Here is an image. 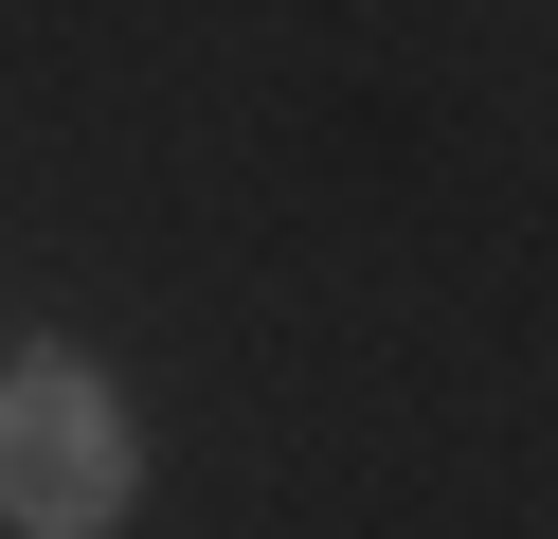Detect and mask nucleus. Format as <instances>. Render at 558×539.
<instances>
[{"instance_id": "nucleus-1", "label": "nucleus", "mask_w": 558, "mask_h": 539, "mask_svg": "<svg viewBox=\"0 0 558 539\" xmlns=\"http://www.w3.org/2000/svg\"><path fill=\"white\" fill-rule=\"evenodd\" d=\"M145 503V431L90 359H19L0 378V522L19 539H109Z\"/></svg>"}]
</instances>
